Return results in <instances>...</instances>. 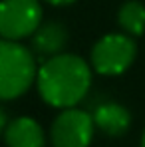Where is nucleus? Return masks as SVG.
<instances>
[{"instance_id":"nucleus-5","label":"nucleus","mask_w":145,"mask_h":147,"mask_svg":"<svg viewBox=\"0 0 145 147\" xmlns=\"http://www.w3.org/2000/svg\"><path fill=\"white\" fill-rule=\"evenodd\" d=\"M94 117L88 111L68 107L62 111L50 129L54 147H90L94 137Z\"/></svg>"},{"instance_id":"nucleus-2","label":"nucleus","mask_w":145,"mask_h":147,"mask_svg":"<svg viewBox=\"0 0 145 147\" xmlns=\"http://www.w3.org/2000/svg\"><path fill=\"white\" fill-rule=\"evenodd\" d=\"M36 74L30 50L18 40L0 38V99H16L26 94Z\"/></svg>"},{"instance_id":"nucleus-10","label":"nucleus","mask_w":145,"mask_h":147,"mask_svg":"<svg viewBox=\"0 0 145 147\" xmlns=\"http://www.w3.org/2000/svg\"><path fill=\"white\" fill-rule=\"evenodd\" d=\"M6 125H8V121H6V113H4V109L0 107V133L6 129Z\"/></svg>"},{"instance_id":"nucleus-12","label":"nucleus","mask_w":145,"mask_h":147,"mask_svg":"<svg viewBox=\"0 0 145 147\" xmlns=\"http://www.w3.org/2000/svg\"><path fill=\"white\" fill-rule=\"evenodd\" d=\"M141 147H145V133H143V137H141Z\"/></svg>"},{"instance_id":"nucleus-3","label":"nucleus","mask_w":145,"mask_h":147,"mask_svg":"<svg viewBox=\"0 0 145 147\" xmlns=\"http://www.w3.org/2000/svg\"><path fill=\"white\" fill-rule=\"evenodd\" d=\"M137 46L127 34H107L99 38L92 50V66L97 74H123L135 60Z\"/></svg>"},{"instance_id":"nucleus-8","label":"nucleus","mask_w":145,"mask_h":147,"mask_svg":"<svg viewBox=\"0 0 145 147\" xmlns=\"http://www.w3.org/2000/svg\"><path fill=\"white\" fill-rule=\"evenodd\" d=\"M68 44V28L60 22H46L32 34V46L42 56H58Z\"/></svg>"},{"instance_id":"nucleus-9","label":"nucleus","mask_w":145,"mask_h":147,"mask_svg":"<svg viewBox=\"0 0 145 147\" xmlns=\"http://www.w3.org/2000/svg\"><path fill=\"white\" fill-rule=\"evenodd\" d=\"M119 26L129 36H139L145 30V6L137 0H129L119 8Z\"/></svg>"},{"instance_id":"nucleus-6","label":"nucleus","mask_w":145,"mask_h":147,"mask_svg":"<svg viewBox=\"0 0 145 147\" xmlns=\"http://www.w3.org/2000/svg\"><path fill=\"white\" fill-rule=\"evenodd\" d=\"M92 117H94V123L97 129L109 137L123 135L131 125V113L115 101H107V103L97 105Z\"/></svg>"},{"instance_id":"nucleus-7","label":"nucleus","mask_w":145,"mask_h":147,"mask_svg":"<svg viewBox=\"0 0 145 147\" xmlns=\"http://www.w3.org/2000/svg\"><path fill=\"white\" fill-rule=\"evenodd\" d=\"M8 147H44V129L32 117H16L4 129Z\"/></svg>"},{"instance_id":"nucleus-4","label":"nucleus","mask_w":145,"mask_h":147,"mask_svg":"<svg viewBox=\"0 0 145 147\" xmlns=\"http://www.w3.org/2000/svg\"><path fill=\"white\" fill-rule=\"evenodd\" d=\"M42 24V6L38 0H2L0 2V36L22 40L32 36Z\"/></svg>"},{"instance_id":"nucleus-11","label":"nucleus","mask_w":145,"mask_h":147,"mask_svg":"<svg viewBox=\"0 0 145 147\" xmlns=\"http://www.w3.org/2000/svg\"><path fill=\"white\" fill-rule=\"evenodd\" d=\"M46 2L54 4V6H66V4H72V2H76V0H46Z\"/></svg>"},{"instance_id":"nucleus-1","label":"nucleus","mask_w":145,"mask_h":147,"mask_svg":"<svg viewBox=\"0 0 145 147\" xmlns=\"http://www.w3.org/2000/svg\"><path fill=\"white\" fill-rule=\"evenodd\" d=\"M36 84L46 103L68 109L86 98L92 84V70L74 54H58L42 64L36 74Z\"/></svg>"}]
</instances>
